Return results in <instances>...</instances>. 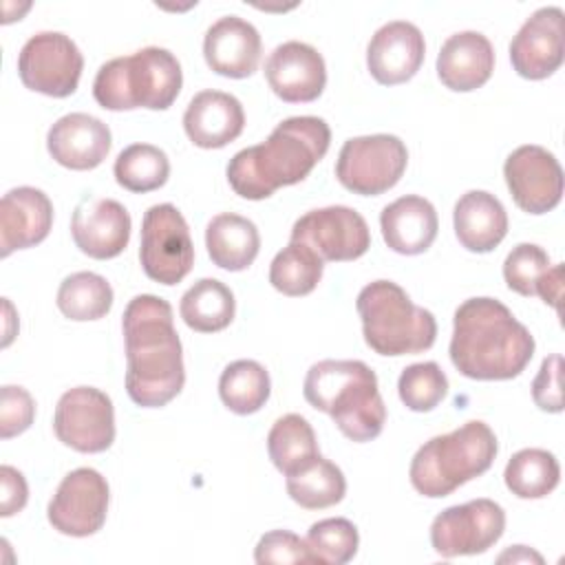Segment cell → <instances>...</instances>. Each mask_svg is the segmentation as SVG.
<instances>
[{"instance_id": "obj_1", "label": "cell", "mask_w": 565, "mask_h": 565, "mask_svg": "<svg viewBox=\"0 0 565 565\" xmlns=\"http://www.w3.org/2000/svg\"><path fill=\"white\" fill-rule=\"evenodd\" d=\"M126 342V393L143 408L172 402L185 384L183 347L168 300L135 296L121 318Z\"/></svg>"}, {"instance_id": "obj_2", "label": "cell", "mask_w": 565, "mask_h": 565, "mask_svg": "<svg viewBox=\"0 0 565 565\" xmlns=\"http://www.w3.org/2000/svg\"><path fill=\"white\" fill-rule=\"evenodd\" d=\"M448 353L470 380H512L530 364L534 338L501 300L479 296L457 307Z\"/></svg>"}, {"instance_id": "obj_3", "label": "cell", "mask_w": 565, "mask_h": 565, "mask_svg": "<svg viewBox=\"0 0 565 565\" xmlns=\"http://www.w3.org/2000/svg\"><path fill=\"white\" fill-rule=\"evenodd\" d=\"M329 143L331 130L322 117H289L263 143L243 148L230 159L227 181L243 199H269L278 188L307 179Z\"/></svg>"}, {"instance_id": "obj_4", "label": "cell", "mask_w": 565, "mask_h": 565, "mask_svg": "<svg viewBox=\"0 0 565 565\" xmlns=\"http://www.w3.org/2000/svg\"><path fill=\"white\" fill-rule=\"evenodd\" d=\"M302 393L351 441H371L384 428L386 406L377 388V375L362 360L316 362L305 375Z\"/></svg>"}, {"instance_id": "obj_5", "label": "cell", "mask_w": 565, "mask_h": 565, "mask_svg": "<svg viewBox=\"0 0 565 565\" xmlns=\"http://www.w3.org/2000/svg\"><path fill=\"white\" fill-rule=\"evenodd\" d=\"M181 64L168 49L146 46L99 66L93 97L106 110H166L181 93Z\"/></svg>"}, {"instance_id": "obj_6", "label": "cell", "mask_w": 565, "mask_h": 565, "mask_svg": "<svg viewBox=\"0 0 565 565\" xmlns=\"http://www.w3.org/2000/svg\"><path fill=\"white\" fill-rule=\"evenodd\" d=\"M497 450L499 444L492 428L481 419H470L417 448L408 468L411 483L428 499L448 497L459 486L483 475L492 466Z\"/></svg>"}, {"instance_id": "obj_7", "label": "cell", "mask_w": 565, "mask_h": 565, "mask_svg": "<svg viewBox=\"0 0 565 565\" xmlns=\"http://www.w3.org/2000/svg\"><path fill=\"white\" fill-rule=\"evenodd\" d=\"M364 342L380 355H411L435 344L437 320L393 280H373L355 300Z\"/></svg>"}, {"instance_id": "obj_8", "label": "cell", "mask_w": 565, "mask_h": 565, "mask_svg": "<svg viewBox=\"0 0 565 565\" xmlns=\"http://www.w3.org/2000/svg\"><path fill=\"white\" fill-rule=\"evenodd\" d=\"M408 150L395 135L377 132L351 137L335 161L338 181L353 194L377 196L391 190L404 174Z\"/></svg>"}, {"instance_id": "obj_9", "label": "cell", "mask_w": 565, "mask_h": 565, "mask_svg": "<svg viewBox=\"0 0 565 565\" xmlns=\"http://www.w3.org/2000/svg\"><path fill=\"white\" fill-rule=\"evenodd\" d=\"M139 260L150 280L168 287L190 274L194 245L183 214L172 203H159L146 210Z\"/></svg>"}, {"instance_id": "obj_10", "label": "cell", "mask_w": 565, "mask_h": 565, "mask_svg": "<svg viewBox=\"0 0 565 565\" xmlns=\"http://www.w3.org/2000/svg\"><path fill=\"white\" fill-rule=\"evenodd\" d=\"M84 55L77 44L60 31L31 35L18 53V75L29 90L49 97H68L77 90Z\"/></svg>"}, {"instance_id": "obj_11", "label": "cell", "mask_w": 565, "mask_h": 565, "mask_svg": "<svg viewBox=\"0 0 565 565\" xmlns=\"http://www.w3.org/2000/svg\"><path fill=\"white\" fill-rule=\"evenodd\" d=\"M505 530V512L492 499L450 505L430 523V545L444 558L472 556L490 550Z\"/></svg>"}, {"instance_id": "obj_12", "label": "cell", "mask_w": 565, "mask_h": 565, "mask_svg": "<svg viewBox=\"0 0 565 565\" xmlns=\"http://www.w3.org/2000/svg\"><path fill=\"white\" fill-rule=\"evenodd\" d=\"M57 439L77 452H104L115 441V408L95 386H75L62 393L53 415Z\"/></svg>"}, {"instance_id": "obj_13", "label": "cell", "mask_w": 565, "mask_h": 565, "mask_svg": "<svg viewBox=\"0 0 565 565\" xmlns=\"http://www.w3.org/2000/svg\"><path fill=\"white\" fill-rule=\"evenodd\" d=\"M291 241L309 245L322 260H355L371 247V232L360 212L329 205L302 214L291 227Z\"/></svg>"}, {"instance_id": "obj_14", "label": "cell", "mask_w": 565, "mask_h": 565, "mask_svg": "<svg viewBox=\"0 0 565 565\" xmlns=\"http://www.w3.org/2000/svg\"><path fill=\"white\" fill-rule=\"evenodd\" d=\"M108 499V483L95 468H75L49 501V523L66 536H90L106 523Z\"/></svg>"}, {"instance_id": "obj_15", "label": "cell", "mask_w": 565, "mask_h": 565, "mask_svg": "<svg viewBox=\"0 0 565 565\" xmlns=\"http://www.w3.org/2000/svg\"><path fill=\"white\" fill-rule=\"evenodd\" d=\"M503 177L514 203L527 214H545L563 199V170L543 146L525 143L512 150L503 163Z\"/></svg>"}, {"instance_id": "obj_16", "label": "cell", "mask_w": 565, "mask_h": 565, "mask_svg": "<svg viewBox=\"0 0 565 565\" xmlns=\"http://www.w3.org/2000/svg\"><path fill=\"white\" fill-rule=\"evenodd\" d=\"M563 9L541 7L510 42L512 68L525 79H545L563 64Z\"/></svg>"}, {"instance_id": "obj_17", "label": "cell", "mask_w": 565, "mask_h": 565, "mask_svg": "<svg viewBox=\"0 0 565 565\" xmlns=\"http://www.w3.org/2000/svg\"><path fill=\"white\" fill-rule=\"evenodd\" d=\"M265 77L282 102H313L327 86L324 57L311 44L289 40L278 44L265 60Z\"/></svg>"}, {"instance_id": "obj_18", "label": "cell", "mask_w": 565, "mask_h": 565, "mask_svg": "<svg viewBox=\"0 0 565 565\" xmlns=\"http://www.w3.org/2000/svg\"><path fill=\"white\" fill-rule=\"evenodd\" d=\"M426 55V42L422 31L406 20H393L382 24L369 46L366 66L375 82L395 86L408 82L422 66Z\"/></svg>"}, {"instance_id": "obj_19", "label": "cell", "mask_w": 565, "mask_h": 565, "mask_svg": "<svg viewBox=\"0 0 565 565\" xmlns=\"http://www.w3.org/2000/svg\"><path fill=\"white\" fill-rule=\"evenodd\" d=\"M130 214L115 199H84L71 218V236L82 254L108 260L130 241Z\"/></svg>"}, {"instance_id": "obj_20", "label": "cell", "mask_w": 565, "mask_h": 565, "mask_svg": "<svg viewBox=\"0 0 565 565\" xmlns=\"http://www.w3.org/2000/svg\"><path fill=\"white\" fill-rule=\"evenodd\" d=\"M260 53L263 42L258 29L238 15H223L205 31L203 57L223 77H249L258 68Z\"/></svg>"}, {"instance_id": "obj_21", "label": "cell", "mask_w": 565, "mask_h": 565, "mask_svg": "<svg viewBox=\"0 0 565 565\" xmlns=\"http://www.w3.org/2000/svg\"><path fill=\"white\" fill-rule=\"evenodd\" d=\"M110 143V128L88 113H68L46 132L49 154L68 170L97 168L108 157Z\"/></svg>"}, {"instance_id": "obj_22", "label": "cell", "mask_w": 565, "mask_h": 565, "mask_svg": "<svg viewBox=\"0 0 565 565\" xmlns=\"http://www.w3.org/2000/svg\"><path fill=\"white\" fill-rule=\"evenodd\" d=\"M53 225L51 199L31 185L9 190L0 201V256L42 243Z\"/></svg>"}, {"instance_id": "obj_23", "label": "cell", "mask_w": 565, "mask_h": 565, "mask_svg": "<svg viewBox=\"0 0 565 565\" xmlns=\"http://www.w3.org/2000/svg\"><path fill=\"white\" fill-rule=\"evenodd\" d=\"M243 128L245 113L241 102L223 90L196 93L183 113V130L188 139L205 150L227 146L243 132Z\"/></svg>"}, {"instance_id": "obj_24", "label": "cell", "mask_w": 565, "mask_h": 565, "mask_svg": "<svg viewBox=\"0 0 565 565\" xmlns=\"http://www.w3.org/2000/svg\"><path fill=\"white\" fill-rule=\"evenodd\" d=\"M494 71V49L479 31L452 33L439 49L437 75L457 93L481 88Z\"/></svg>"}, {"instance_id": "obj_25", "label": "cell", "mask_w": 565, "mask_h": 565, "mask_svg": "<svg viewBox=\"0 0 565 565\" xmlns=\"http://www.w3.org/2000/svg\"><path fill=\"white\" fill-rule=\"evenodd\" d=\"M380 227L388 249L404 256H415L424 254L437 238L439 218L428 199L406 194L382 210Z\"/></svg>"}, {"instance_id": "obj_26", "label": "cell", "mask_w": 565, "mask_h": 565, "mask_svg": "<svg viewBox=\"0 0 565 565\" xmlns=\"http://www.w3.org/2000/svg\"><path fill=\"white\" fill-rule=\"evenodd\" d=\"M452 225L461 247L475 254H486L505 238L508 212L494 194L486 190H470L455 203Z\"/></svg>"}, {"instance_id": "obj_27", "label": "cell", "mask_w": 565, "mask_h": 565, "mask_svg": "<svg viewBox=\"0 0 565 565\" xmlns=\"http://www.w3.org/2000/svg\"><path fill=\"white\" fill-rule=\"evenodd\" d=\"M205 247L212 263L227 271L247 269L260 249L258 227L234 212L216 214L205 227Z\"/></svg>"}, {"instance_id": "obj_28", "label": "cell", "mask_w": 565, "mask_h": 565, "mask_svg": "<svg viewBox=\"0 0 565 565\" xmlns=\"http://www.w3.org/2000/svg\"><path fill=\"white\" fill-rule=\"evenodd\" d=\"M179 311L190 329L199 333H216L234 320L236 300L225 282L201 278L181 296Z\"/></svg>"}, {"instance_id": "obj_29", "label": "cell", "mask_w": 565, "mask_h": 565, "mask_svg": "<svg viewBox=\"0 0 565 565\" xmlns=\"http://www.w3.org/2000/svg\"><path fill=\"white\" fill-rule=\"evenodd\" d=\"M267 452L285 477L298 472L320 455L311 424L298 413H287L274 422L267 435Z\"/></svg>"}, {"instance_id": "obj_30", "label": "cell", "mask_w": 565, "mask_h": 565, "mask_svg": "<svg viewBox=\"0 0 565 565\" xmlns=\"http://www.w3.org/2000/svg\"><path fill=\"white\" fill-rule=\"evenodd\" d=\"M347 492L342 470L318 455L311 463L294 475H287V494L305 510H322L340 503Z\"/></svg>"}, {"instance_id": "obj_31", "label": "cell", "mask_w": 565, "mask_h": 565, "mask_svg": "<svg viewBox=\"0 0 565 565\" xmlns=\"http://www.w3.org/2000/svg\"><path fill=\"white\" fill-rule=\"evenodd\" d=\"M271 393V380L256 360L230 362L218 377L221 402L236 415H252L265 406Z\"/></svg>"}, {"instance_id": "obj_32", "label": "cell", "mask_w": 565, "mask_h": 565, "mask_svg": "<svg viewBox=\"0 0 565 565\" xmlns=\"http://www.w3.org/2000/svg\"><path fill=\"white\" fill-rule=\"evenodd\" d=\"M503 479L519 499H543L558 486L561 466L550 450L523 448L510 457Z\"/></svg>"}, {"instance_id": "obj_33", "label": "cell", "mask_w": 565, "mask_h": 565, "mask_svg": "<svg viewBox=\"0 0 565 565\" xmlns=\"http://www.w3.org/2000/svg\"><path fill=\"white\" fill-rule=\"evenodd\" d=\"M55 302L68 320H99L113 307V287L95 271H75L62 280Z\"/></svg>"}, {"instance_id": "obj_34", "label": "cell", "mask_w": 565, "mask_h": 565, "mask_svg": "<svg viewBox=\"0 0 565 565\" xmlns=\"http://www.w3.org/2000/svg\"><path fill=\"white\" fill-rule=\"evenodd\" d=\"M324 260L305 243L289 241L269 265V282L285 296H307L322 278Z\"/></svg>"}, {"instance_id": "obj_35", "label": "cell", "mask_w": 565, "mask_h": 565, "mask_svg": "<svg viewBox=\"0 0 565 565\" xmlns=\"http://www.w3.org/2000/svg\"><path fill=\"white\" fill-rule=\"evenodd\" d=\"M117 183L128 192H152L159 190L170 177L168 154L152 143L126 146L113 166Z\"/></svg>"}, {"instance_id": "obj_36", "label": "cell", "mask_w": 565, "mask_h": 565, "mask_svg": "<svg viewBox=\"0 0 565 565\" xmlns=\"http://www.w3.org/2000/svg\"><path fill=\"white\" fill-rule=\"evenodd\" d=\"M397 393L406 408L428 413L448 395V377L437 362H417L402 371Z\"/></svg>"}, {"instance_id": "obj_37", "label": "cell", "mask_w": 565, "mask_h": 565, "mask_svg": "<svg viewBox=\"0 0 565 565\" xmlns=\"http://www.w3.org/2000/svg\"><path fill=\"white\" fill-rule=\"evenodd\" d=\"M307 545L320 565H344L358 554V527L342 516L322 519L307 532Z\"/></svg>"}, {"instance_id": "obj_38", "label": "cell", "mask_w": 565, "mask_h": 565, "mask_svg": "<svg viewBox=\"0 0 565 565\" xmlns=\"http://www.w3.org/2000/svg\"><path fill=\"white\" fill-rule=\"evenodd\" d=\"M547 269L550 256L534 243H519L503 260L505 285L521 296H536V287Z\"/></svg>"}, {"instance_id": "obj_39", "label": "cell", "mask_w": 565, "mask_h": 565, "mask_svg": "<svg viewBox=\"0 0 565 565\" xmlns=\"http://www.w3.org/2000/svg\"><path fill=\"white\" fill-rule=\"evenodd\" d=\"M254 561L267 563H291V565H320L307 541L289 530H271L263 534L254 547Z\"/></svg>"}, {"instance_id": "obj_40", "label": "cell", "mask_w": 565, "mask_h": 565, "mask_svg": "<svg viewBox=\"0 0 565 565\" xmlns=\"http://www.w3.org/2000/svg\"><path fill=\"white\" fill-rule=\"evenodd\" d=\"M35 417V402L22 386L7 384L0 391V437L11 439L24 433Z\"/></svg>"}, {"instance_id": "obj_41", "label": "cell", "mask_w": 565, "mask_h": 565, "mask_svg": "<svg viewBox=\"0 0 565 565\" xmlns=\"http://www.w3.org/2000/svg\"><path fill=\"white\" fill-rule=\"evenodd\" d=\"M561 353H552L541 362V369L532 382V399L541 411L561 413L563 411V391H561Z\"/></svg>"}, {"instance_id": "obj_42", "label": "cell", "mask_w": 565, "mask_h": 565, "mask_svg": "<svg viewBox=\"0 0 565 565\" xmlns=\"http://www.w3.org/2000/svg\"><path fill=\"white\" fill-rule=\"evenodd\" d=\"M0 483H2V499H0V514L11 516L26 505L29 486L20 470L13 466H0Z\"/></svg>"}, {"instance_id": "obj_43", "label": "cell", "mask_w": 565, "mask_h": 565, "mask_svg": "<svg viewBox=\"0 0 565 565\" xmlns=\"http://www.w3.org/2000/svg\"><path fill=\"white\" fill-rule=\"evenodd\" d=\"M536 296L543 298L545 305L554 307L558 311L561 307V296H563V265H550L545 276L541 278L536 287Z\"/></svg>"}, {"instance_id": "obj_44", "label": "cell", "mask_w": 565, "mask_h": 565, "mask_svg": "<svg viewBox=\"0 0 565 565\" xmlns=\"http://www.w3.org/2000/svg\"><path fill=\"white\" fill-rule=\"evenodd\" d=\"M497 561H499V563L512 561V563H539V565H541V563H543V556L536 554V552H532V550L525 547V545H514V547L505 550Z\"/></svg>"}, {"instance_id": "obj_45", "label": "cell", "mask_w": 565, "mask_h": 565, "mask_svg": "<svg viewBox=\"0 0 565 565\" xmlns=\"http://www.w3.org/2000/svg\"><path fill=\"white\" fill-rule=\"evenodd\" d=\"M2 305H4V318H7V324H4V340H2V347H9L11 340H13V331H11V318H13V305L9 302V298H2Z\"/></svg>"}]
</instances>
